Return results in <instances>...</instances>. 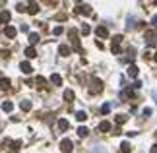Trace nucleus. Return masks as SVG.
I'll use <instances>...</instances> for the list:
<instances>
[{
  "instance_id": "13",
  "label": "nucleus",
  "mask_w": 157,
  "mask_h": 153,
  "mask_svg": "<svg viewBox=\"0 0 157 153\" xmlns=\"http://www.w3.org/2000/svg\"><path fill=\"white\" fill-rule=\"evenodd\" d=\"M58 128H60V130H68V128H70L68 120H66V118H60V120H58Z\"/></svg>"
},
{
  "instance_id": "33",
  "label": "nucleus",
  "mask_w": 157,
  "mask_h": 153,
  "mask_svg": "<svg viewBox=\"0 0 157 153\" xmlns=\"http://www.w3.org/2000/svg\"><path fill=\"white\" fill-rule=\"evenodd\" d=\"M155 62H157V54H155Z\"/></svg>"
},
{
  "instance_id": "28",
  "label": "nucleus",
  "mask_w": 157,
  "mask_h": 153,
  "mask_svg": "<svg viewBox=\"0 0 157 153\" xmlns=\"http://www.w3.org/2000/svg\"><path fill=\"white\" fill-rule=\"evenodd\" d=\"M62 31H64V29L58 25V27H54V31H52V33H54V35H62Z\"/></svg>"
},
{
  "instance_id": "21",
  "label": "nucleus",
  "mask_w": 157,
  "mask_h": 153,
  "mask_svg": "<svg viewBox=\"0 0 157 153\" xmlns=\"http://www.w3.org/2000/svg\"><path fill=\"white\" fill-rule=\"evenodd\" d=\"M35 84H37V87H45V78H43V76H37V79H35Z\"/></svg>"
},
{
  "instance_id": "16",
  "label": "nucleus",
  "mask_w": 157,
  "mask_h": 153,
  "mask_svg": "<svg viewBox=\"0 0 157 153\" xmlns=\"http://www.w3.org/2000/svg\"><path fill=\"white\" fill-rule=\"evenodd\" d=\"M87 134H89V130L85 128V126H80V128H78V136H80V138H85Z\"/></svg>"
},
{
  "instance_id": "17",
  "label": "nucleus",
  "mask_w": 157,
  "mask_h": 153,
  "mask_svg": "<svg viewBox=\"0 0 157 153\" xmlns=\"http://www.w3.org/2000/svg\"><path fill=\"white\" fill-rule=\"evenodd\" d=\"M12 109H14V105H12V103H10V101H4V103H2V111L10 112V111H12Z\"/></svg>"
},
{
  "instance_id": "24",
  "label": "nucleus",
  "mask_w": 157,
  "mask_h": 153,
  "mask_svg": "<svg viewBox=\"0 0 157 153\" xmlns=\"http://www.w3.org/2000/svg\"><path fill=\"white\" fill-rule=\"evenodd\" d=\"M126 120H128V118H126V114H118V116H116V124H124Z\"/></svg>"
},
{
  "instance_id": "14",
  "label": "nucleus",
  "mask_w": 157,
  "mask_h": 153,
  "mask_svg": "<svg viewBox=\"0 0 157 153\" xmlns=\"http://www.w3.org/2000/svg\"><path fill=\"white\" fill-rule=\"evenodd\" d=\"M10 18H12V16H10V12H0V21H2V23H8Z\"/></svg>"
},
{
  "instance_id": "18",
  "label": "nucleus",
  "mask_w": 157,
  "mask_h": 153,
  "mask_svg": "<svg viewBox=\"0 0 157 153\" xmlns=\"http://www.w3.org/2000/svg\"><path fill=\"white\" fill-rule=\"evenodd\" d=\"M8 87H10V79L2 78V79H0V89H8Z\"/></svg>"
},
{
  "instance_id": "2",
  "label": "nucleus",
  "mask_w": 157,
  "mask_h": 153,
  "mask_svg": "<svg viewBox=\"0 0 157 153\" xmlns=\"http://www.w3.org/2000/svg\"><path fill=\"white\" fill-rule=\"evenodd\" d=\"M72 149H74V144H72L70 139H62V142H60V151L62 153H70Z\"/></svg>"
},
{
  "instance_id": "5",
  "label": "nucleus",
  "mask_w": 157,
  "mask_h": 153,
  "mask_svg": "<svg viewBox=\"0 0 157 153\" xmlns=\"http://www.w3.org/2000/svg\"><path fill=\"white\" fill-rule=\"evenodd\" d=\"M4 33H6V37H10V39H14L16 35H18V29H16V27H12V25H6Z\"/></svg>"
},
{
  "instance_id": "23",
  "label": "nucleus",
  "mask_w": 157,
  "mask_h": 153,
  "mask_svg": "<svg viewBox=\"0 0 157 153\" xmlns=\"http://www.w3.org/2000/svg\"><path fill=\"white\" fill-rule=\"evenodd\" d=\"M120 149H122L124 153H128L132 147H130V144H128V142H122V144H120Z\"/></svg>"
},
{
  "instance_id": "25",
  "label": "nucleus",
  "mask_w": 157,
  "mask_h": 153,
  "mask_svg": "<svg viewBox=\"0 0 157 153\" xmlns=\"http://www.w3.org/2000/svg\"><path fill=\"white\" fill-rule=\"evenodd\" d=\"M109 111H111V105H109V103H105V105L101 107V112H103V114H107Z\"/></svg>"
},
{
  "instance_id": "27",
  "label": "nucleus",
  "mask_w": 157,
  "mask_h": 153,
  "mask_svg": "<svg viewBox=\"0 0 157 153\" xmlns=\"http://www.w3.org/2000/svg\"><path fill=\"white\" fill-rule=\"evenodd\" d=\"M89 31H91V29H89V25H82V33H83V35H87Z\"/></svg>"
},
{
  "instance_id": "9",
  "label": "nucleus",
  "mask_w": 157,
  "mask_h": 153,
  "mask_svg": "<svg viewBox=\"0 0 157 153\" xmlns=\"http://www.w3.org/2000/svg\"><path fill=\"white\" fill-rule=\"evenodd\" d=\"M25 56H27V58H35V56H37V51H35L33 46H27V49H25Z\"/></svg>"
},
{
  "instance_id": "3",
  "label": "nucleus",
  "mask_w": 157,
  "mask_h": 153,
  "mask_svg": "<svg viewBox=\"0 0 157 153\" xmlns=\"http://www.w3.org/2000/svg\"><path fill=\"white\" fill-rule=\"evenodd\" d=\"M76 14H83V16H89V14H91V6H87V4H80L78 8H76Z\"/></svg>"
},
{
  "instance_id": "30",
  "label": "nucleus",
  "mask_w": 157,
  "mask_h": 153,
  "mask_svg": "<svg viewBox=\"0 0 157 153\" xmlns=\"http://www.w3.org/2000/svg\"><path fill=\"white\" fill-rule=\"evenodd\" d=\"M18 12H25V4H18Z\"/></svg>"
},
{
  "instance_id": "6",
  "label": "nucleus",
  "mask_w": 157,
  "mask_h": 153,
  "mask_svg": "<svg viewBox=\"0 0 157 153\" xmlns=\"http://www.w3.org/2000/svg\"><path fill=\"white\" fill-rule=\"evenodd\" d=\"M19 70H22L23 74H31V72H33V68H31L29 62H22V64H19Z\"/></svg>"
},
{
  "instance_id": "29",
  "label": "nucleus",
  "mask_w": 157,
  "mask_h": 153,
  "mask_svg": "<svg viewBox=\"0 0 157 153\" xmlns=\"http://www.w3.org/2000/svg\"><path fill=\"white\" fill-rule=\"evenodd\" d=\"M151 25H153V27H157V14L151 18Z\"/></svg>"
},
{
  "instance_id": "19",
  "label": "nucleus",
  "mask_w": 157,
  "mask_h": 153,
  "mask_svg": "<svg viewBox=\"0 0 157 153\" xmlns=\"http://www.w3.org/2000/svg\"><path fill=\"white\" fill-rule=\"evenodd\" d=\"M29 43H31V45L39 43V35H37V33H29Z\"/></svg>"
},
{
  "instance_id": "26",
  "label": "nucleus",
  "mask_w": 157,
  "mask_h": 153,
  "mask_svg": "<svg viewBox=\"0 0 157 153\" xmlns=\"http://www.w3.org/2000/svg\"><path fill=\"white\" fill-rule=\"evenodd\" d=\"M132 95H134L132 89H124V91H122V97H132Z\"/></svg>"
},
{
  "instance_id": "12",
  "label": "nucleus",
  "mask_w": 157,
  "mask_h": 153,
  "mask_svg": "<svg viewBox=\"0 0 157 153\" xmlns=\"http://www.w3.org/2000/svg\"><path fill=\"white\" fill-rule=\"evenodd\" d=\"M27 12H29V14H37V12H39V4H37V2H31L29 8H27Z\"/></svg>"
},
{
  "instance_id": "15",
  "label": "nucleus",
  "mask_w": 157,
  "mask_h": 153,
  "mask_svg": "<svg viewBox=\"0 0 157 153\" xmlns=\"http://www.w3.org/2000/svg\"><path fill=\"white\" fill-rule=\"evenodd\" d=\"M51 84H54V85H60V84H62V78H60L58 74H52V76H51Z\"/></svg>"
},
{
  "instance_id": "20",
  "label": "nucleus",
  "mask_w": 157,
  "mask_h": 153,
  "mask_svg": "<svg viewBox=\"0 0 157 153\" xmlns=\"http://www.w3.org/2000/svg\"><path fill=\"white\" fill-rule=\"evenodd\" d=\"M64 99H66V101H72V99H74V91H72V89H66V91H64Z\"/></svg>"
},
{
  "instance_id": "7",
  "label": "nucleus",
  "mask_w": 157,
  "mask_h": 153,
  "mask_svg": "<svg viewBox=\"0 0 157 153\" xmlns=\"http://www.w3.org/2000/svg\"><path fill=\"white\" fill-rule=\"evenodd\" d=\"M58 52H60V56H68L70 54V46L68 45H60L58 46Z\"/></svg>"
},
{
  "instance_id": "8",
  "label": "nucleus",
  "mask_w": 157,
  "mask_h": 153,
  "mask_svg": "<svg viewBox=\"0 0 157 153\" xmlns=\"http://www.w3.org/2000/svg\"><path fill=\"white\" fill-rule=\"evenodd\" d=\"M109 130H111V122L103 120L101 124H99V132H109Z\"/></svg>"
},
{
  "instance_id": "4",
  "label": "nucleus",
  "mask_w": 157,
  "mask_h": 153,
  "mask_svg": "<svg viewBox=\"0 0 157 153\" xmlns=\"http://www.w3.org/2000/svg\"><path fill=\"white\" fill-rule=\"evenodd\" d=\"M95 33H97V37H101V39H107V37H109V29H107L105 25H99V27L95 29Z\"/></svg>"
},
{
  "instance_id": "10",
  "label": "nucleus",
  "mask_w": 157,
  "mask_h": 153,
  "mask_svg": "<svg viewBox=\"0 0 157 153\" xmlns=\"http://www.w3.org/2000/svg\"><path fill=\"white\" fill-rule=\"evenodd\" d=\"M19 109H22V111H31V101H27V99L22 101L19 103Z\"/></svg>"
},
{
  "instance_id": "31",
  "label": "nucleus",
  "mask_w": 157,
  "mask_h": 153,
  "mask_svg": "<svg viewBox=\"0 0 157 153\" xmlns=\"http://www.w3.org/2000/svg\"><path fill=\"white\" fill-rule=\"evenodd\" d=\"M91 153H107V149H95V151H91Z\"/></svg>"
},
{
  "instance_id": "1",
  "label": "nucleus",
  "mask_w": 157,
  "mask_h": 153,
  "mask_svg": "<svg viewBox=\"0 0 157 153\" xmlns=\"http://www.w3.org/2000/svg\"><path fill=\"white\" fill-rule=\"evenodd\" d=\"M91 93H101L103 91V82L101 79H97V78H93L91 79V89H89Z\"/></svg>"
},
{
  "instance_id": "22",
  "label": "nucleus",
  "mask_w": 157,
  "mask_h": 153,
  "mask_svg": "<svg viewBox=\"0 0 157 153\" xmlns=\"http://www.w3.org/2000/svg\"><path fill=\"white\" fill-rule=\"evenodd\" d=\"M76 118H78L80 122H83V120H85V118H87V114H85V112H83V111H78V112H76Z\"/></svg>"
},
{
  "instance_id": "32",
  "label": "nucleus",
  "mask_w": 157,
  "mask_h": 153,
  "mask_svg": "<svg viewBox=\"0 0 157 153\" xmlns=\"http://www.w3.org/2000/svg\"><path fill=\"white\" fill-rule=\"evenodd\" d=\"M151 153H157V145H153V147H151Z\"/></svg>"
},
{
  "instance_id": "11",
  "label": "nucleus",
  "mask_w": 157,
  "mask_h": 153,
  "mask_svg": "<svg viewBox=\"0 0 157 153\" xmlns=\"http://www.w3.org/2000/svg\"><path fill=\"white\" fill-rule=\"evenodd\" d=\"M128 76L130 78H136V76H138V66H128Z\"/></svg>"
}]
</instances>
